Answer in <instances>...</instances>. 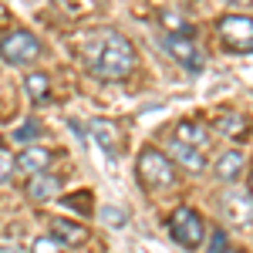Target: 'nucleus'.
<instances>
[{
	"mask_svg": "<svg viewBox=\"0 0 253 253\" xmlns=\"http://www.w3.org/2000/svg\"><path fill=\"white\" fill-rule=\"evenodd\" d=\"M91 71L101 81H125L135 71V47H132V41L125 34H118V31H108L101 38V47H98V58L91 64Z\"/></svg>",
	"mask_w": 253,
	"mask_h": 253,
	"instance_id": "nucleus-1",
	"label": "nucleus"
},
{
	"mask_svg": "<svg viewBox=\"0 0 253 253\" xmlns=\"http://www.w3.org/2000/svg\"><path fill=\"white\" fill-rule=\"evenodd\" d=\"M135 175L142 182V189H169L175 186V166L166 152H159L156 145H145L135 159Z\"/></svg>",
	"mask_w": 253,
	"mask_h": 253,
	"instance_id": "nucleus-2",
	"label": "nucleus"
},
{
	"mask_svg": "<svg viewBox=\"0 0 253 253\" xmlns=\"http://www.w3.org/2000/svg\"><path fill=\"white\" fill-rule=\"evenodd\" d=\"M44 54V44H41L38 34H31V31H10V34H3L0 38V61H7V64H14V68H24V64H34V61Z\"/></svg>",
	"mask_w": 253,
	"mask_h": 253,
	"instance_id": "nucleus-3",
	"label": "nucleus"
},
{
	"mask_svg": "<svg viewBox=\"0 0 253 253\" xmlns=\"http://www.w3.org/2000/svg\"><path fill=\"white\" fill-rule=\"evenodd\" d=\"M169 236L179 247H186V250H199L206 243V223H203V216L196 213L193 206H179L169 216Z\"/></svg>",
	"mask_w": 253,
	"mask_h": 253,
	"instance_id": "nucleus-4",
	"label": "nucleus"
},
{
	"mask_svg": "<svg viewBox=\"0 0 253 253\" xmlns=\"http://www.w3.org/2000/svg\"><path fill=\"white\" fill-rule=\"evenodd\" d=\"M216 38L233 54H250L253 47V24L247 14H226L216 20Z\"/></svg>",
	"mask_w": 253,
	"mask_h": 253,
	"instance_id": "nucleus-5",
	"label": "nucleus"
},
{
	"mask_svg": "<svg viewBox=\"0 0 253 253\" xmlns=\"http://www.w3.org/2000/svg\"><path fill=\"white\" fill-rule=\"evenodd\" d=\"M162 44H166V54H169V58H175L182 68H189V71H199V68H203V58H199V51H196L193 38H182V34H166V38H162Z\"/></svg>",
	"mask_w": 253,
	"mask_h": 253,
	"instance_id": "nucleus-6",
	"label": "nucleus"
},
{
	"mask_svg": "<svg viewBox=\"0 0 253 253\" xmlns=\"http://www.w3.org/2000/svg\"><path fill=\"white\" fill-rule=\"evenodd\" d=\"M51 149H41V145H24V152L14 156V172H27V175H38L51 169Z\"/></svg>",
	"mask_w": 253,
	"mask_h": 253,
	"instance_id": "nucleus-7",
	"label": "nucleus"
},
{
	"mask_svg": "<svg viewBox=\"0 0 253 253\" xmlns=\"http://www.w3.org/2000/svg\"><path fill=\"white\" fill-rule=\"evenodd\" d=\"M51 236L58 240V243H71V247H78L88 240V226L84 223H75V219H64V216H54L51 219Z\"/></svg>",
	"mask_w": 253,
	"mask_h": 253,
	"instance_id": "nucleus-8",
	"label": "nucleus"
},
{
	"mask_svg": "<svg viewBox=\"0 0 253 253\" xmlns=\"http://www.w3.org/2000/svg\"><path fill=\"white\" fill-rule=\"evenodd\" d=\"M27 196L34 199V203H51V199H58L61 196V179L51 172H38L31 175V182H27Z\"/></svg>",
	"mask_w": 253,
	"mask_h": 253,
	"instance_id": "nucleus-9",
	"label": "nucleus"
},
{
	"mask_svg": "<svg viewBox=\"0 0 253 253\" xmlns=\"http://www.w3.org/2000/svg\"><path fill=\"white\" fill-rule=\"evenodd\" d=\"M243 169H247V156H243L240 149L223 152V156L216 159V166H213V172H216V179H219V182H236Z\"/></svg>",
	"mask_w": 253,
	"mask_h": 253,
	"instance_id": "nucleus-10",
	"label": "nucleus"
},
{
	"mask_svg": "<svg viewBox=\"0 0 253 253\" xmlns=\"http://www.w3.org/2000/svg\"><path fill=\"white\" fill-rule=\"evenodd\" d=\"M169 152L175 156V162L182 166V169H189V172H203L210 162H206V156L199 152V149H193V145H182V142H175L172 138V145H169Z\"/></svg>",
	"mask_w": 253,
	"mask_h": 253,
	"instance_id": "nucleus-11",
	"label": "nucleus"
},
{
	"mask_svg": "<svg viewBox=\"0 0 253 253\" xmlns=\"http://www.w3.org/2000/svg\"><path fill=\"white\" fill-rule=\"evenodd\" d=\"M91 135H95V142L105 149V156L118 159V135H115V125H112V122L95 118V122H91Z\"/></svg>",
	"mask_w": 253,
	"mask_h": 253,
	"instance_id": "nucleus-12",
	"label": "nucleus"
},
{
	"mask_svg": "<svg viewBox=\"0 0 253 253\" xmlns=\"http://www.w3.org/2000/svg\"><path fill=\"white\" fill-rule=\"evenodd\" d=\"M24 91H27V98H31L34 105H44V101L51 98V75H44V71L24 75Z\"/></svg>",
	"mask_w": 253,
	"mask_h": 253,
	"instance_id": "nucleus-13",
	"label": "nucleus"
},
{
	"mask_svg": "<svg viewBox=\"0 0 253 253\" xmlns=\"http://www.w3.org/2000/svg\"><path fill=\"white\" fill-rule=\"evenodd\" d=\"M175 142H182V145H193V149H206L210 145V132L199 125V122H179V132H175Z\"/></svg>",
	"mask_w": 253,
	"mask_h": 253,
	"instance_id": "nucleus-14",
	"label": "nucleus"
},
{
	"mask_svg": "<svg viewBox=\"0 0 253 253\" xmlns=\"http://www.w3.org/2000/svg\"><path fill=\"white\" fill-rule=\"evenodd\" d=\"M226 213H230V219H236V223H250V193L243 189V193H233L226 196Z\"/></svg>",
	"mask_w": 253,
	"mask_h": 253,
	"instance_id": "nucleus-15",
	"label": "nucleus"
},
{
	"mask_svg": "<svg viewBox=\"0 0 253 253\" xmlns=\"http://www.w3.org/2000/svg\"><path fill=\"white\" fill-rule=\"evenodd\" d=\"M38 135H41V122L38 118H24L17 128H14V142H20V145H31Z\"/></svg>",
	"mask_w": 253,
	"mask_h": 253,
	"instance_id": "nucleus-16",
	"label": "nucleus"
},
{
	"mask_svg": "<svg viewBox=\"0 0 253 253\" xmlns=\"http://www.w3.org/2000/svg\"><path fill=\"white\" fill-rule=\"evenodd\" d=\"M219 132H223V135H230V138L247 135V118H243V115H226L223 122H219Z\"/></svg>",
	"mask_w": 253,
	"mask_h": 253,
	"instance_id": "nucleus-17",
	"label": "nucleus"
},
{
	"mask_svg": "<svg viewBox=\"0 0 253 253\" xmlns=\"http://www.w3.org/2000/svg\"><path fill=\"white\" fill-rule=\"evenodd\" d=\"M31 253H64V250H61V243L54 240V236H38Z\"/></svg>",
	"mask_w": 253,
	"mask_h": 253,
	"instance_id": "nucleus-18",
	"label": "nucleus"
},
{
	"mask_svg": "<svg viewBox=\"0 0 253 253\" xmlns=\"http://www.w3.org/2000/svg\"><path fill=\"white\" fill-rule=\"evenodd\" d=\"M226 250H230V240H226V233H223V230H213L206 253H226Z\"/></svg>",
	"mask_w": 253,
	"mask_h": 253,
	"instance_id": "nucleus-19",
	"label": "nucleus"
},
{
	"mask_svg": "<svg viewBox=\"0 0 253 253\" xmlns=\"http://www.w3.org/2000/svg\"><path fill=\"white\" fill-rule=\"evenodd\" d=\"M10 175H14V156L0 145V182H7Z\"/></svg>",
	"mask_w": 253,
	"mask_h": 253,
	"instance_id": "nucleus-20",
	"label": "nucleus"
},
{
	"mask_svg": "<svg viewBox=\"0 0 253 253\" xmlns=\"http://www.w3.org/2000/svg\"><path fill=\"white\" fill-rule=\"evenodd\" d=\"M101 219L112 223V226H122V223H125V213H118V206H105V210H101Z\"/></svg>",
	"mask_w": 253,
	"mask_h": 253,
	"instance_id": "nucleus-21",
	"label": "nucleus"
},
{
	"mask_svg": "<svg viewBox=\"0 0 253 253\" xmlns=\"http://www.w3.org/2000/svg\"><path fill=\"white\" fill-rule=\"evenodd\" d=\"M91 203V193H81V206ZM64 206H78V199H64Z\"/></svg>",
	"mask_w": 253,
	"mask_h": 253,
	"instance_id": "nucleus-22",
	"label": "nucleus"
},
{
	"mask_svg": "<svg viewBox=\"0 0 253 253\" xmlns=\"http://www.w3.org/2000/svg\"><path fill=\"white\" fill-rule=\"evenodd\" d=\"M226 3H233V7H247L250 0H226Z\"/></svg>",
	"mask_w": 253,
	"mask_h": 253,
	"instance_id": "nucleus-23",
	"label": "nucleus"
},
{
	"mask_svg": "<svg viewBox=\"0 0 253 253\" xmlns=\"http://www.w3.org/2000/svg\"><path fill=\"white\" fill-rule=\"evenodd\" d=\"M0 253H20L17 247H0Z\"/></svg>",
	"mask_w": 253,
	"mask_h": 253,
	"instance_id": "nucleus-24",
	"label": "nucleus"
},
{
	"mask_svg": "<svg viewBox=\"0 0 253 253\" xmlns=\"http://www.w3.org/2000/svg\"><path fill=\"white\" fill-rule=\"evenodd\" d=\"M3 20H7V7L0 3V24H3Z\"/></svg>",
	"mask_w": 253,
	"mask_h": 253,
	"instance_id": "nucleus-25",
	"label": "nucleus"
},
{
	"mask_svg": "<svg viewBox=\"0 0 253 253\" xmlns=\"http://www.w3.org/2000/svg\"><path fill=\"white\" fill-rule=\"evenodd\" d=\"M226 253H233V250H226Z\"/></svg>",
	"mask_w": 253,
	"mask_h": 253,
	"instance_id": "nucleus-26",
	"label": "nucleus"
}]
</instances>
